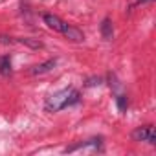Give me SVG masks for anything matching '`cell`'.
Segmentation results:
<instances>
[{
  "mask_svg": "<svg viewBox=\"0 0 156 156\" xmlns=\"http://www.w3.org/2000/svg\"><path fill=\"white\" fill-rule=\"evenodd\" d=\"M55 64H57V59H48V61H44V62H41V64L31 66V73H33V75H42V73H48L51 68H55Z\"/></svg>",
  "mask_w": 156,
  "mask_h": 156,
  "instance_id": "5b68a950",
  "label": "cell"
},
{
  "mask_svg": "<svg viewBox=\"0 0 156 156\" xmlns=\"http://www.w3.org/2000/svg\"><path fill=\"white\" fill-rule=\"evenodd\" d=\"M15 42L24 44V46H28V48H31V50H41V48H44L42 41H39V39H31V37H17Z\"/></svg>",
  "mask_w": 156,
  "mask_h": 156,
  "instance_id": "8992f818",
  "label": "cell"
},
{
  "mask_svg": "<svg viewBox=\"0 0 156 156\" xmlns=\"http://www.w3.org/2000/svg\"><path fill=\"white\" fill-rule=\"evenodd\" d=\"M143 2H149V0H138V4H143Z\"/></svg>",
  "mask_w": 156,
  "mask_h": 156,
  "instance_id": "7c38bea8",
  "label": "cell"
},
{
  "mask_svg": "<svg viewBox=\"0 0 156 156\" xmlns=\"http://www.w3.org/2000/svg\"><path fill=\"white\" fill-rule=\"evenodd\" d=\"M9 73H11V57L0 55V75H9Z\"/></svg>",
  "mask_w": 156,
  "mask_h": 156,
  "instance_id": "ba28073f",
  "label": "cell"
},
{
  "mask_svg": "<svg viewBox=\"0 0 156 156\" xmlns=\"http://www.w3.org/2000/svg\"><path fill=\"white\" fill-rule=\"evenodd\" d=\"M101 35H103L105 41H112L114 39V26H112V20L108 17L103 19V22H101Z\"/></svg>",
  "mask_w": 156,
  "mask_h": 156,
  "instance_id": "52a82bcc",
  "label": "cell"
},
{
  "mask_svg": "<svg viewBox=\"0 0 156 156\" xmlns=\"http://www.w3.org/2000/svg\"><path fill=\"white\" fill-rule=\"evenodd\" d=\"M81 99V94L79 90H75V88H62L51 96L46 98L44 101V108L48 112H59L66 107H72V105H77Z\"/></svg>",
  "mask_w": 156,
  "mask_h": 156,
  "instance_id": "6da1fadb",
  "label": "cell"
},
{
  "mask_svg": "<svg viewBox=\"0 0 156 156\" xmlns=\"http://www.w3.org/2000/svg\"><path fill=\"white\" fill-rule=\"evenodd\" d=\"M99 83H101V79L98 77V79H90V81L87 83V87H92V85H99Z\"/></svg>",
  "mask_w": 156,
  "mask_h": 156,
  "instance_id": "8fae6325",
  "label": "cell"
},
{
  "mask_svg": "<svg viewBox=\"0 0 156 156\" xmlns=\"http://www.w3.org/2000/svg\"><path fill=\"white\" fill-rule=\"evenodd\" d=\"M42 20H44V24H46L50 30H53V31H57V33H61V31H62V28H64V20H62V19H59L57 15L44 13V15H42Z\"/></svg>",
  "mask_w": 156,
  "mask_h": 156,
  "instance_id": "277c9868",
  "label": "cell"
},
{
  "mask_svg": "<svg viewBox=\"0 0 156 156\" xmlns=\"http://www.w3.org/2000/svg\"><path fill=\"white\" fill-rule=\"evenodd\" d=\"M70 42H83L85 41V33L79 30V28H75V26H72V24H66L64 22V28H62V31H61Z\"/></svg>",
  "mask_w": 156,
  "mask_h": 156,
  "instance_id": "3957f363",
  "label": "cell"
},
{
  "mask_svg": "<svg viewBox=\"0 0 156 156\" xmlns=\"http://www.w3.org/2000/svg\"><path fill=\"white\" fill-rule=\"evenodd\" d=\"M15 39L13 37H6V35H0V44H13Z\"/></svg>",
  "mask_w": 156,
  "mask_h": 156,
  "instance_id": "30bf717a",
  "label": "cell"
},
{
  "mask_svg": "<svg viewBox=\"0 0 156 156\" xmlns=\"http://www.w3.org/2000/svg\"><path fill=\"white\" fill-rule=\"evenodd\" d=\"M116 105H118L119 112H127V107H129V99H127V96H118V98H116Z\"/></svg>",
  "mask_w": 156,
  "mask_h": 156,
  "instance_id": "9c48e42d",
  "label": "cell"
},
{
  "mask_svg": "<svg viewBox=\"0 0 156 156\" xmlns=\"http://www.w3.org/2000/svg\"><path fill=\"white\" fill-rule=\"evenodd\" d=\"M132 140L134 141H147L149 145H156V132L152 125H145V127H138L136 130H132Z\"/></svg>",
  "mask_w": 156,
  "mask_h": 156,
  "instance_id": "7a4b0ae2",
  "label": "cell"
}]
</instances>
